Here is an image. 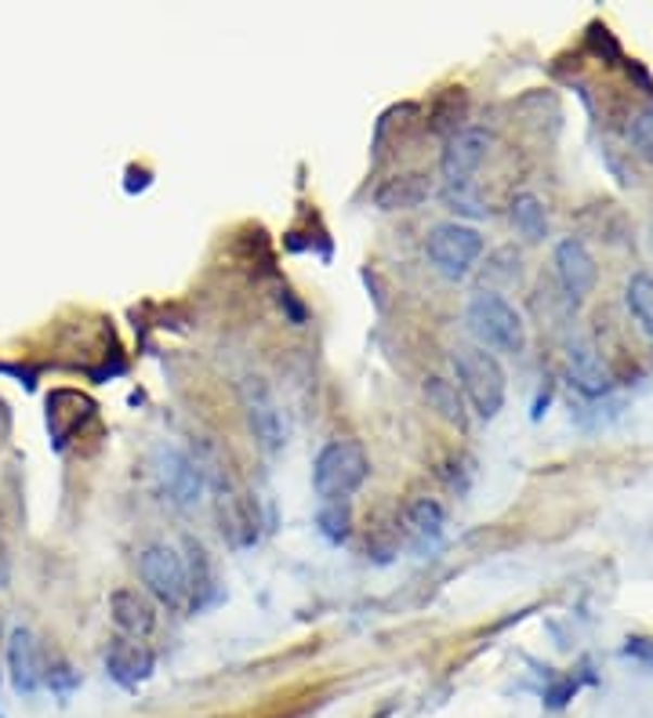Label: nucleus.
<instances>
[{
  "label": "nucleus",
  "instance_id": "nucleus-5",
  "mask_svg": "<svg viewBox=\"0 0 653 718\" xmlns=\"http://www.w3.org/2000/svg\"><path fill=\"white\" fill-rule=\"evenodd\" d=\"M139 574L145 588L161 599L164 606H185L189 599V566L185 559L167 544H150L139 555Z\"/></svg>",
  "mask_w": 653,
  "mask_h": 718
},
{
  "label": "nucleus",
  "instance_id": "nucleus-16",
  "mask_svg": "<svg viewBox=\"0 0 653 718\" xmlns=\"http://www.w3.org/2000/svg\"><path fill=\"white\" fill-rule=\"evenodd\" d=\"M628 312L636 316L639 326L653 337V272H636L625 287Z\"/></svg>",
  "mask_w": 653,
  "mask_h": 718
},
{
  "label": "nucleus",
  "instance_id": "nucleus-17",
  "mask_svg": "<svg viewBox=\"0 0 653 718\" xmlns=\"http://www.w3.org/2000/svg\"><path fill=\"white\" fill-rule=\"evenodd\" d=\"M444 509H439L436 501L421 498L414 501V509H410V530H414V537L421 544H436L439 537H444Z\"/></svg>",
  "mask_w": 653,
  "mask_h": 718
},
{
  "label": "nucleus",
  "instance_id": "nucleus-1",
  "mask_svg": "<svg viewBox=\"0 0 653 718\" xmlns=\"http://www.w3.org/2000/svg\"><path fill=\"white\" fill-rule=\"evenodd\" d=\"M371 475V461H367V450L356 439H334L326 443L316 458L312 469V487L326 504H342L345 498H353L356 490L367 483Z\"/></svg>",
  "mask_w": 653,
  "mask_h": 718
},
{
  "label": "nucleus",
  "instance_id": "nucleus-4",
  "mask_svg": "<svg viewBox=\"0 0 653 718\" xmlns=\"http://www.w3.org/2000/svg\"><path fill=\"white\" fill-rule=\"evenodd\" d=\"M425 251H428L432 266L439 269V277L465 280L483 255V236H479V229L461 226V221H439V226L428 232Z\"/></svg>",
  "mask_w": 653,
  "mask_h": 718
},
{
  "label": "nucleus",
  "instance_id": "nucleus-10",
  "mask_svg": "<svg viewBox=\"0 0 653 718\" xmlns=\"http://www.w3.org/2000/svg\"><path fill=\"white\" fill-rule=\"evenodd\" d=\"M8 671L18 693H37L44 682V661H40L37 636L29 628H15L8 636Z\"/></svg>",
  "mask_w": 653,
  "mask_h": 718
},
{
  "label": "nucleus",
  "instance_id": "nucleus-7",
  "mask_svg": "<svg viewBox=\"0 0 653 718\" xmlns=\"http://www.w3.org/2000/svg\"><path fill=\"white\" fill-rule=\"evenodd\" d=\"M156 479H161V490L171 498L178 509H189V504L200 501L204 493V472L196 469V461L189 453L164 447L156 453Z\"/></svg>",
  "mask_w": 653,
  "mask_h": 718
},
{
  "label": "nucleus",
  "instance_id": "nucleus-8",
  "mask_svg": "<svg viewBox=\"0 0 653 718\" xmlns=\"http://www.w3.org/2000/svg\"><path fill=\"white\" fill-rule=\"evenodd\" d=\"M244 410H247V425H251V432H255L258 447L277 453L283 443H287V425H283L277 399L269 396V388L261 385L258 377L244 382Z\"/></svg>",
  "mask_w": 653,
  "mask_h": 718
},
{
  "label": "nucleus",
  "instance_id": "nucleus-12",
  "mask_svg": "<svg viewBox=\"0 0 653 718\" xmlns=\"http://www.w3.org/2000/svg\"><path fill=\"white\" fill-rule=\"evenodd\" d=\"M105 668L124 685H139L153 671V653L135 639H117L105 653Z\"/></svg>",
  "mask_w": 653,
  "mask_h": 718
},
{
  "label": "nucleus",
  "instance_id": "nucleus-11",
  "mask_svg": "<svg viewBox=\"0 0 653 718\" xmlns=\"http://www.w3.org/2000/svg\"><path fill=\"white\" fill-rule=\"evenodd\" d=\"M110 614H113V625H117L124 636L135 639V642H142L156 628V606L142 595V591H135V588H117V591H113V595H110Z\"/></svg>",
  "mask_w": 653,
  "mask_h": 718
},
{
  "label": "nucleus",
  "instance_id": "nucleus-18",
  "mask_svg": "<svg viewBox=\"0 0 653 718\" xmlns=\"http://www.w3.org/2000/svg\"><path fill=\"white\" fill-rule=\"evenodd\" d=\"M425 399H428L432 410H439V414H444L447 421H454V425H465V421H469L458 388L450 385V382H444V377H428V382H425Z\"/></svg>",
  "mask_w": 653,
  "mask_h": 718
},
{
  "label": "nucleus",
  "instance_id": "nucleus-14",
  "mask_svg": "<svg viewBox=\"0 0 653 718\" xmlns=\"http://www.w3.org/2000/svg\"><path fill=\"white\" fill-rule=\"evenodd\" d=\"M432 193L428 178L425 175H396L377 189V207L385 210H410L418 204H425Z\"/></svg>",
  "mask_w": 653,
  "mask_h": 718
},
{
  "label": "nucleus",
  "instance_id": "nucleus-13",
  "mask_svg": "<svg viewBox=\"0 0 653 718\" xmlns=\"http://www.w3.org/2000/svg\"><path fill=\"white\" fill-rule=\"evenodd\" d=\"M566 367H571L574 385L585 396H603L610 388V371L588 342H571V348H566Z\"/></svg>",
  "mask_w": 653,
  "mask_h": 718
},
{
  "label": "nucleus",
  "instance_id": "nucleus-21",
  "mask_svg": "<svg viewBox=\"0 0 653 718\" xmlns=\"http://www.w3.org/2000/svg\"><path fill=\"white\" fill-rule=\"evenodd\" d=\"M8 585V552H4V541H0V588Z\"/></svg>",
  "mask_w": 653,
  "mask_h": 718
},
{
  "label": "nucleus",
  "instance_id": "nucleus-15",
  "mask_svg": "<svg viewBox=\"0 0 653 718\" xmlns=\"http://www.w3.org/2000/svg\"><path fill=\"white\" fill-rule=\"evenodd\" d=\"M512 226L520 229V236H526L530 244L549 236V215H545V204L534 193H523L512 200Z\"/></svg>",
  "mask_w": 653,
  "mask_h": 718
},
{
  "label": "nucleus",
  "instance_id": "nucleus-22",
  "mask_svg": "<svg viewBox=\"0 0 653 718\" xmlns=\"http://www.w3.org/2000/svg\"><path fill=\"white\" fill-rule=\"evenodd\" d=\"M650 240H653V226H650Z\"/></svg>",
  "mask_w": 653,
  "mask_h": 718
},
{
  "label": "nucleus",
  "instance_id": "nucleus-9",
  "mask_svg": "<svg viewBox=\"0 0 653 718\" xmlns=\"http://www.w3.org/2000/svg\"><path fill=\"white\" fill-rule=\"evenodd\" d=\"M555 272H560V283L563 291L571 294L574 302H581L592 294L596 280H599V266L592 258V251H588L581 240H563L560 247H555Z\"/></svg>",
  "mask_w": 653,
  "mask_h": 718
},
{
  "label": "nucleus",
  "instance_id": "nucleus-19",
  "mask_svg": "<svg viewBox=\"0 0 653 718\" xmlns=\"http://www.w3.org/2000/svg\"><path fill=\"white\" fill-rule=\"evenodd\" d=\"M628 139H631V145L639 150V156H646V161L653 164V105H650V110H639L636 116H631Z\"/></svg>",
  "mask_w": 653,
  "mask_h": 718
},
{
  "label": "nucleus",
  "instance_id": "nucleus-6",
  "mask_svg": "<svg viewBox=\"0 0 653 718\" xmlns=\"http://www.w3.org/2000/svg\"><path fill=\"white\" fill-rule=\"evenodd\" d=\"M490 150V134L483 128H465L458 134H450L444 161H439V171H444L447 189H469L472 175L479 171V164L487 161Z\"/></svg>",
  "mask_w": 653,
  "mask_h": 718
},
{
  "label": "nucleus",
  "instance_id": "nucleus-2",
  "mask_svg": "<svg viewBox=\"0 0 653 718\" xmlns=\"http://www.w3.org/2000/svg\"><path fill=\"white\" fill-rule=\"evenodd\" d=\"M469 331L472 337L479 342V348H490L494 352H523L526 348V326H523V316L512 309L501 294L494 291H479L472 294L469 302Z\"/></svg>",
  "mask_w": 653,
  "mask_h": 718
},
{
  "label": "nucleus",
  "instance_id": "nucleus-3",
  "mask_svg": "<svg viewBox=\"0 0 653 718\" xmlns=\"http://www.w3.org/2000/svg\"><path fill=\"white\" fill-rule=\"evenodd\" d=\"M458 382L465 388L479 418H498L504 407V371L487 348H458L454 352Z\"/></svg>",
  "mask_w": 653,
  "mask_h": 718
},
{
  "label": "nucleus",
  "instance_id": "nucleus-20",
  "mask_svg": "<svg viewBox=\"0 0 653 718\" xmlns=\"http://www.w3.org/2000/svg\"><path fill=\"white\" fill-rule=\"evenodd\" d=\"M338 512H323L320 515V523H323V534L326 537H334V541H342L345 534H349V515L342 512V504H334Z\"/></svg>",
  "mask_w": 653,
  "mask_h": 718
}]
</instances>
